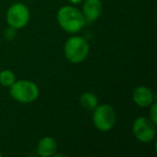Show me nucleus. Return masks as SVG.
Here are the masks:
<instances>
[{
  "mask_svg": "<svg viewBox=\"0 0 157 157\" xmlns=\"http://www.w3.org/2000/svg\"><path fill=\"white\" fill-rule=\"evenodd\" d=\"M132 99L140 108H148L155 100L154 93L147 86H139L133 90Z\"/></svg>",
  "mask_w": 157,
  "mask_h": 157,
  "instance_id": "7",
  "label": "nucleus"
},
{
  "mask_svg": "<svg viewBox=\"0 0 157 157\" xmlns=\"http://www.w3.org/2000/svg\"><path fill=\"white\" fill-rule=\"evenodd\" d=\"M1 156H2V154H1V152H0V157H1Z\"/></svg>",
  "mask_w": 157,
  "mask_h": 157,
  "instance_id": "15",
  "label": "nucleus"
},
{
  "mask_svg": "<svg viewBox=\"0 0 157 157\" xmlns=\"http://www.w3.org/2000/svg\"><path fill=\"white\" fill-rule=\"evenodd\" d=\"M63 53L66 58L70 63H80L87 58L90 53V45L84 38L80 36H73L66 41L63 46Z\"/></svg>",
  "mask_w": 157,
  "mask_h": 157,
  "instance_id": "2",
  "label": "nucleus"
},
{
  "mask_svg": "<svg viewBox=\"0 0 157 157\" xmlns=\"http://www.w3.org/2000/svg\"><path fill=\"white\" fill-rule=\"evenodd\" d=\"M57 22L63 30L69 33H78L86 24L83 13L72 6H63L58 10Z\"/></svg>",
  "mask_w": 157,
  "mask_h": 157,
  "instance_id": "1",
  "label": "nucleus"
},
{
  "mask_svg": "<svg viewBox=\"0 0 157 157\" xmlns=\"http://www.w3.org/2000/svg\"><path fill=\"white\" fill-rule=\"evenodd\" d=\"M150 120L152 121L154 124H157V103L155 102H153L152 105H150Z\"/></svg>",
  "mask_w": 157,
  "mask_h": 157,
  "instance_id": "12",
  "label": "nucleus"
},
{
  "mask_svg": "<svg viewBox=\"0 0 157 157\" xmlns=\"http://www.w3.org/2000/svg\"><path fill=\"white\" fill-rule=\"evenodd\" d=\"M84 17L86 23L94 22L96 21L102 13V2L101 0H85L83 3V9H82Z\"/></svg>",
  "mask_w": 157,
  "mask_h": 157,
  "instance_id": "8",
  "label": "nucleus"
},
{
  "mask_svg": "<svg viewBox=\"0 0 157 157\" xmlns=\"http://www.w3.org/2000/svg\"><path fill=\"white\" fill-rule=\"evenodd\" d=\"M15 81V74L13 73V71L9 69L0 71V85L5 86V87H10Z\"/></svg>",
  "mask_w": 157,
  "mask_h": 157,
  "instance_id": "11",
  "label": "nucleus"
},
{
  "mask_svg": "<svg viewBox=\"0 0 157 157\" xmlns=\"http://www.w3.org/2000/svg\"><path fill=\"white\" fill-rule=\"evenodd\" d=\"M80 103L86 110H94L98 105V98L93 93H84L80 97Z\"/></svg>",
  "mask_w": 157,
  "mask_h": 157,
  "instance_id": "10",
  "label": "nucleus"
},
{
  "mask_svg": "<svg viewBox=\"0 0 157 157\" xmlns=\"http://www.w3.org/2000/svg\"><path fill=\"white\" fill-rule=\"evenodd\" d=\"M69 1L73 5H80L81 2H83V0H69Z\"/></svg>",
  "mask_w": 157,
  "mask_h": 157,
  "instance_id": "14",
  "label": "nucleus"
},
{
  "mask_svg": "<svg viewBox=\"0 0 157 157\" xmlns=\"http://www.w3.org/2000/svg\"><path fill=\"white\" fill-rule=\"evenodd\" d=\"M132 132L138 141L142 143H150L156 136V124H154L148 117L141 116L133 122Z\"/></svg>",
  "mask_w": 157,
  "mask_h": 157,
  "instance_id": "5",
  "label": "nucleus"
},
{
  "mask_svg": "<svg viewBox=\"0 0 157 157\" xmlns=\"http://www.w3.org/2000/svg\"><path fill=\"white\" fill-rule=\"evenodd\" d=\"M39 87L36 83L28 80L15 81L10 86V95L14 100L22 103H30L39 97Z\"/></svg>",
  "mask_w": 157,
  "mask_h": 157,
  "instance_id": "3",
  "label": "nucleus"
},
{
  "mask_svg": "<svg viewBox=\"0 0 157 157\" xmlns=\"http://www.w3.org/2000/svg\"><path fill=\"white\" fill-rule=\"evenodd\" d=\"M56 151H57V142L53 137H43L38 142L37 152L41 157L54 156Z\"/></svg>",
  "mask_w": 157,
  "mask_h": 157,
  "instance_id": "9",
  "label": "nucleus"
},
{
  "mask_svg": "<svg viewBox=\"0 0 157 157\" xmlns=\"http://www.w3.org/2000/svg\"><path fill=\"white\" fill-rule=\"evenodd\" d=\"M15 28H12V27L9 26V28L6 30V37H7V39L11 40L13 39L14 37H15Z\"/></svg>",
  "mask_w": 157,
  "mask_h": 157,
  "instance_id": "13",
  "label": "nucleus"
},
{
  "mask_svg": "<svg viewBox=\"0 0 157 157\" xmlns=\"http://www.w3.org/2000/svg\"><path fill=\"white\" fill-rule=\"evenodd\" d=\"M29 18H30L29 9L23 3H14L7 11V23L12 28H24L28 24Z\"/></svg>",
  "mask_w": 157,
  "mask_h": 157,
  "instance_id": "6",
  "label": "nucleus"
},
{
  "mask_svg": "<svg viewBox=\"0 0 157 157\" xmlns=\"http://www.w3.org/2000/svg\"><path fill=\"white\" fill-rule=\"evenodd\" d=\"M93 113V123L95 127L100 131H109L115 125L116 112L110 105H98Z\"/></svg>",
  "mask_w": 157,
  "mask_h": 157,
  "instance_id": "4",
  "label": "nucleus"
}]
</instances>
